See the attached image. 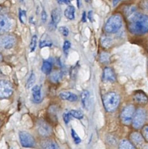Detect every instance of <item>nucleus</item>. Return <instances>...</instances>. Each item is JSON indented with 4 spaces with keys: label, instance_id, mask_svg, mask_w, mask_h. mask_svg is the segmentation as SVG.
Masks as SVG:
<instances>
[{
    "label": "nucleus",
    "instance_id": "obj_38",
    "mask_svg": "<svg viewBox=\"0 0 148 149\" xmlns=\"http://www.w3.org/2000/svg\"><path fill=\"white\" fill-rule=\"evenodd\" d=\"M88 15V18L90 19V21H93V12H92V11H89Z\"/></svg>",
    "mask_w": 148,
    "mask_h": 149
},
{
    "label": "nucleus",
    "instance_id": "obj_42",
    "mask_svg": "<svg viewBox=\"0 0 148 149\" xmlns=\"http://www.w3.org/2000/svg\"><path fill=\"white\" fill-rule=\"evenodd\" d=\"M145 149H148V146H147V147H145Z\"/></svg>",
    "mask_w": 148,
    "mask_h": 149
},
{
    "label": "nucleus",
    "instance_id": "obj_4",
    "mask_svg": "<svg viewBox=\"0 0 148 149\" xmlns=\"http://www.w3.org/2000/svg\"><path fill=\"white\" fill-rule=\"evenodd\" d=\"M135 113V108L133 104H129L123 109L120 114V119L125 125H129L132 122L133 115Z\"/></svg>",
    "mask_w": 148,
    "mask_h": 149
},
{
    "label": "nucleus",
    "instance_id": "obj_41",
    "mask_svg": "<svg viewBox=\"0 0 148 149\" xmlns=\"http://www.w3.org/2000/svg\"><path fill=\"white\" fill-rule=\"evenodd\" d=\"M78 1V8H80V0H77Z\"/></svg>",
    "mask_w": 148,
    "mask_h": 149
},
{
    "label": "nucleus",
    "instance_id": "obj_18",
    "mask_svg": "<svg viewBox=\"0 0 148 149\" xmlns=\"http://www.w3.org/2000/svg\"><path fill=\"white\" fill-rule=\"evenodd\" d=\"M80 99H81L82 104L84 108L88 109L89 107V100H90V94H89L88 91H83L81 93V95H80Z\"/></svg>",
    "mask_w": 148,
    "mask_h": 149
},
{
    "label": "nucleus",
    "instance_id": "obj_34",
    "mask_svg": "<svg viewBox=\"0 0 148 149\" xmlns=\"http://www.w3.org/2000/svg\"><path fill=\"white\" fill-rule=\"evenodd\" d=\"M53 45V43L51 42V41H47V40H44L42 41L40 44V48H44V47H51Z\"/></svg>",
    "mask_w": 148,
    "mask_h": 149
},
{
    "label": "nucleus",
    "instance_id": "obj_35",
    "mask_svg": "<svg viewBox=\"0 0 148 149\" xmlns=\"http://www.w3.org/2000/svg\"><path fill=\"white\" fill-rule=\"evenodd\" d=\"M70 48H71V42L69 41H65L64 45H63V50H64V52L67 53L69 50Z\"/></svg>",
    "mask_w": 148,
    "mask_h": 149
},
{
    "label": "nucleus",
    "instance_id": "obj_23",
    "mask_svg": "<svg viewBox=\"0 0 148 149\" xmlns=\"http://www.w3.org/2000/svg\"><path fill=\"white\" fill-rule=\"evenodd\" d=\"M35 80H36V77L35 74H34V72H31V74H30V76L28 77V80H27L26 82V88H30L34 86V83H35Z\"/></svg>",
    "mask_w": 148,
    "mask_h": 149
},
{
    "label": "nucleus",
    "instance_id": "obj_28",
    "mask_svg": "<svg viewBox=\"0 0 148 149\" xmlns=\"http://www.w3.org/2000/svg\"><path fill=\"white\" fill-rule=\"evenodd\" d=\"M61 77H62V75H61V72H54V74H52V76H51V79L53 80V81H54V82H58V81H59L60 80H61Z\"/></svg>",
    "mask_w": 148,
    "mask_h": 149
},
{
    "label": "nucleus",
    "instance_id": "obj_6",
    "mask_svg": "<svg viewBox=\"0 0 148 149\" xmlns=\"http://www.w3.org/2000/svg\"><path fill=\"white\" fill-rule=\"evenodd\" d=\"M13 93L12 84L7 80H0V99L10 97Z\"/></svg>",
    "mask_w": 148,
    "mask_h": 149
},
{
    "label": "nucleus",
    "instance_id": "obj_19",
    "mask_svg": "<svg viewBox=\"0 0 148 149\" xmlns=\"http://www.w3.org/2000/svg\"><path fill=\"white\" fill-rule=\"evenodd\" d=\"M74 14H75V8L73 6H71V5L67 7V9L64 11V15L69 20L74 19V18H75Z\"/></svg>",
    "mask_w": 148,
    "mask_h": 149
},
{
    "label": "nucleus",
    "instance_id": "obj_37",
    "mask_svg": "<svg viewBox=\"0 0 148 149\" xmlns=\"http://www.w3.org/2000/svg\"><path fill=\"white\" fill-rule=\"evenodd\" d=\"M42 21L44 23L47 21V13L44 10H43L42 13Z\"/></svg>",
    "mask_w": 148,
    "mask_h": 149
},
{
    "label": "nucleus",
    "instance_id": "obj_36",
    "mask_svg": "<svg viewBox=\"0 0 148 149\" xmlns=\"http://www.w3.org/2000/svg\"><path fill=\"white\" fill-rule=\"evenodd\" d=\"M57 2L60 5H63V4H65V5H69L70 1L69 0H56Z\"/></svg>",
    "mask_w": 148,
    "mask_h": 149
},
{
    "label": "nucleus",
    "instance_id": "obj_20",
    "mask_svg": "<svg viewBox=\"0 0 148 149\" xmlns=\"http://www.w3.org/2000/svg\"><path fill=\"white\" fill-rule=\"evenodd\" d=\"M119 149H136L133 143L127 140H123L119 144Z\"/></svg>",
    "mask_w": 148,
    "mask_h": 149
},
{
    "label": "nucleus",
    "instance_id": "obj_43",
    "mask_svg": "<svg viewBox=\"0 0 148 149\" xmlns=\"http://www.w3.org/2000/svg\"><path fill=\"white\" fill-rule=\"evenodd\" d=\"M0 10H1V8H0Z\"/></svg>",
    "mask_w": 148,
    "mask_h": 149
},
{
    "label": "nucleus",
    "instance_id": "obj_33",
    "mask_svg": "<svg viewBox=\"0 0 148 149\" xmlns=\"http://www.w3.org/2000/svg\"><path fill=\"white\" fill-rule=\"evenodd\" d=\"M142 136L144 139H145L148 142V125L145 126L142 129Z\"/></svg>",
    "mask_w": 148,
    "mask_h": 149
},
{
    "label": "nucleus",
    "instance_id": "obj_39",
    "mask_svg": "<svg viewBox=\"0 0 148 149\" xmlns=\"http://www.w3.org/2000/svg\"><path fill=\"white\" fill-rule=\"evenodd\" d=\"M82 21H83V22H86V21H87V19H86V13L85 12L83 13V19H82Z\"/></svg>",
    "mask_w": 148,
    "mask_h": 149
},
{
    "label": "nucleus",
    "instance_id": "obj_25",
    "mask_svg": "<svg viewBox=\"0 0 148 149\" xmlns=\"http://www.w3.org/2000/svg\"><path fill=\"white\" fill-rule=\"evenodd\" d=\"M99 59L101 63H108L110 61V54L108 53L102 52L99 56Z\"/></svg>",
    "mask_w": 148,
    "mask_h": 149
},
{
    "label": "nucleus",
    "instance_id": "obj_16",
    "mask_svg": "<svg viewBox=\"0 0 148 149\" xmlns=\"http://www.w3.org/2000/svg\"><path fill=\"white\" fill-rule=\"evenodd\" d=\"M33 100L35 103H40L42 100L41 88L39 86H34L32 87Z\"/></svg>",
    "mask_w": 148,
    "mask_h": 149
},
{
    "label": "nucleus",
    "instance_id": "obj_30",
    "mask_svg": "<svg viewBox=\"0 0 148 149\" xmlns=\"http://www.w3.org/2000/svg\"><path fill=\"white\" fill-rule=\"evenodd\" d=\"M58 31H59V32L61 34H63L65 37H67L69 34V29L66 26H60L58 28Z\"/></svg>",
    "mask_w": 148,
    "mask_h": 149
},
{
    "label": "nucleus",
    "instance_id": "obj_3",
    "mask_svg": "<svg viewBox=\"0 0 148 149\" xmlns=\"http://www.w3.org/2000/svg\"><path fill=\"white\" fill-rule=\"evenodd\" d=\"M123 21L119 15H112L108 20L104 26V29L107 33H115L121 28Z\"/></svg>",
    "mask_w": 148,
    "mask_h": 149
},
{
    "label": "nucleus",
    "instance_id": "obj_12",
    "mask_svg": "<svg viewBox=\"0 0 148 149\" xmlns=\"http://www.w3.org/2000/svg\"><path fill=\"white\" fill-rule=\"evenodd\" d=\"M37 129H38L39 134L42 136H49L52 132V130H51L50 126L42 121H39Z\"/></svg>",
    "mask_w": 148,
    "mask_h": 149
},
{
    "label": "nucleus",
    "instance_id": "obj_13",
    "mask_svg": "<svg viewBox=\"0 0 148 149\" xmlns=\"http://www.w3.org/2000/svg\"><path fill=\"white\" fill-rule=\"evenodd\" d=\"M60 20H61V12L58 9L55 8L51 12V21L50 24H51L54 28H55L57 24L59 23Z\"/></svg>",
    "mask_w": 148,
    "mask_h": 149
},
{
    "label": "nucleus",
    "instance_id": "obj_14",
    "mask_svg": "<svg viewBox=\"0 0 148 149\" xmlns=\"http://www.w3.org/2000/svg\"><path fill=\"white\" fill-rule=\"evenodd\" d=\"M59 97L61 100L69 102H76L78 100V97L75 94L70 91H62L59 94Z\"/></svg>",
    "mask_w": 148,
    "mask_h": 149
},
{
    "label": "nucleus",
    "instance_id": "obj_8",
    "mask_svg": "<svg viewBox=\"0 0 148 149\" xmlns=\"http://www.w3.org/2000/svg\"><path fill=\"white\" fill-rule=\"evenodd\" d=\"M19 138L22 146L25 148H31L35 146V140L33 136L26 132H20Z\"/></svg>",
    "mask_w": 148,
    "mask_h": 149
},
{
    "label": "nucleus",
    "instance_id": "obj_40",
    "mask_svg": "<svg viewBox=\"0 0 148 149\" xmlns=\"http://www.w3.org/2000/svg\"><path fill=\"white\" fill-rule=\"evenodd\" d=\"M2 61V55L1 54H0V62Z\"/></svg>",
    "mask_w": 148,
    "mask_h": 149
},
{
    "label": "nucleus",
    "instance_id": "obj_15",
    "mask_svg": "<svg viewBox=\"0 0 148 149\" xmlns=\"http://www.w3.org/2000/svg\"><path fill=\"white\" fill-rule=\"evenodd\" d=\"M130 138L132 143L137 146H141L144 143L143 136L139 132H133L130 135Z\"/></svg>",
    "mask_w": 148,
    "mask_h": 149
},
{
    "label": "nucleus",
    "instance_id": "obj_17",
    "mask_svg": "<svg viewBox=\"0 0 148 149\" xmlns=\"http://www.w3.org/2000/svg\"><path fill=\"white\" fill-rule=\"evenodd\" d=\"M41 146L43 149H60L59 146L53 140H46L42 142Z\"/></svg>",
    "mask_w": 148,
    "mask_h": 149
},
{
    "label": "nucleus",
    "instance_id": "obj_21",
    "mask_svg": "<svg viewBox=\"0 0 148 149\" xmlns=\"http://www.w3.org/2000/svg\"><path fill=\"white\" fill-rule=\"evenodd\" d=\"M52 70V64L49 61H45L43 62L42 66V71L44 74H50Z\"/></svg>",
    "mask_w": 148,
    "mask_h": 149
},
{
    "label": "nucleus",
    "instance_id": "obj_10",
    "mask_svg": "<svg viewBox=\"0 0 148 149\" xmlns=\"http://www.w3.org/2000/svg\"><path fill=\"white\" fill-rule=\"evenodd\" d=\"M103 81L105 82H110V83H114L116 81L115 74L114 71L110 67H105L103 71V75H102Z\"/></svg>",
    "mask_w": 148,
    "mask_h": 149
},
{
    "label": "nucleus",
    "instance_id": "obj_2",
    "mask_svg": "<svg viewBox=\"0 0 148 149\" xmlns=\"http://www.w3.org/2000/svg\"><path fill=\"white\" fill-rule=\"evenodd\" d=\"M103 104L107 112H114L120 104V99L115 92H108L103 97Z\"/></svg>",
    "mask_w": 148,
    "mask_h": 149
},
{
    "label": "nucleus",
    "instance_id": "obj_11",
    "mask_svg": "<svg viewBox=\"0 0 148 149\" xmlns=\"http://www.w3.org/2000/svg\"><path fill=\"white\" fill-rule=\"evenodd\" d=\"M133 100L139 104H146L148 102V97L143 91H138L133 94Z\"/></svg>",
    "mask_w": 148,
    "mask_h": 149
},
{
    "label": "nucleus",
    "instance_id": "obj_9",
    "mask_svg": "<svg viewBox=\"0 0 148 149\" xmlns=\"http://www.w3.org/2000/svg\"><path fill=\"white\" fill-rule=\"evenodd\" d=\"M12 26V22L7 15H0V33H5L9 31Z\"/></svg>",
    "mask_w": 148,
    "mask_h": 149
},
{
    "label": "nucleus",
    "instance_id": "obj_26",
    "mask_svg": "<svg viewBox=\"0 0 148 149\" xmlns=\"http://www.w3.org/2000/svg\"><path fill=\"white\" fill-rule=\"evenodd\" d=\"M37 37L36 35L33 36L31 38V43H30V51L31 52H34L37 47Z\"/></svg>",
    "mask_w": 148,
    "mask_h": 149
},
{
    "label": "nucleus",
    "instance_id": "obj_29",
    "mask_svg": "<svg viewBox=\"0 0 148 149\" xmlns=\"http://www.w3.org/2000/svg\"><path fill=\"white\" fill-rule=\"evenodd\" d=\"M140 8L144 11L148 13V0H142L140 2Z\"/></svg>",
    "mask_w": 148,
    "mask_h": 149
},
{
    "label": "nucleus",
    "instance_id": "obj_32",
    "mask_svg": "<svg viewBox=\"0 0 148 149\" xmlns=\"http://www.w3.org/2000/svg\"><path fill=\"white\" fill-rule=\"evenodd\" d=\"M72 117V116H71V114H70L69 112H67V113H65L64 114V116H63V118H64V122H65V124H67L69 123Z\"/></svg>",
    "mask_w": 148,
    "mask_h": 149
},
{
    "label": "nucleus",
    "instance_id": "obj_24",
    "mask_svg": "<svg viewBox=\"0 0 148 149\" xmlns=\"http://www.w3.org/2000/svg\"><path fill=\"white\" fill-rule=\"evenodd\" d=\"M70 114L72 117L77 118V119H82V118L84 117L83 112H81L80 110H72L69 111Z\"/></svg>",
    "mask_w": 148,
    "mask_h": 149
},
{
    "label": "nucleus",
    "instance_id": "obj_27",
    "mask_svg": "<svg viewBox=\"0 0 148 149\" xmlns=\"http://www.w3.org/2000/svg\"><path fill=\"white\" fill-rule=\"evenodd\" d=\"M71 132H72V137L74 143H75L76 144H79V143H81V139H80V137H79L78 134L76 133V132L74 131L73 129L71 130Z\"/></svg>",
    "mask_w": 148,
    "mask_h": 149
},
{
    "label": "nucleus",
    "instance_id": "obj_31",
    "mask_svg": "<svg viewBox=\"0 0 148 149\" xmlns=\"http://www.w3.org/2000/svg\"><path fill=\"white\" fill-rule=\"evenodd\" d=\"M19 18H20V20H21V22L22 23V24H25L26 20V12H25V11L20 10Z\"/></svg>",
    "mask_w": 148,
    "mask_h": 149
},
{
    "label": "nucleus",
    "instance_id": "obj_1",
    "mask_svg": "<svg viewBox=\"0 0 148 149\" xmlns=\"http://www.w3.org/2000/svg\"><path fill=\"white\" fill-rule=\"evenodd\" d=\"M129 30L131 34L141 35L148 31V16L145 14L134 13L128 17Z\"/></svg>",
    "mask_w": 148,
    "mask_h": 149
},
{
    "label": "nucleus",
    "instance_id": "obj_7",
    "mask_svg": "<svg viewBox=\"0 0 148 149\" xmlns=\"http://www.w3.org/2000/svg\"><path fill=\"white\" fill-rule=\"evenodd\" d=\"M16 43V38L10 34L0 36V48L2 49H11Z\"/></svg>",
    "mask_w": 148,
    "mask_h": 149
},
{
    "label": "nucleus",
    "instance_id": "obj_44",
    "mask_svg": "<svg viewBox=\"0 0 148 149\" xmlns=\"http://www.w3.org/2000/svg\"></svg>",
    "mask_w": 148,
    "mask_h": 149
},
{
    "label": "nucleus",
    "instance_id": "obj_5",
    "mask_svg": "<svg viewBox=\"0 0 148 149\" xmlns=\"http://www.w3.org/2000/svg\"><path fill=\"white\" fill-rule=\"evenodd\" d=\"M146 120V112L144 109L139 108L135 111V113L133 115V120H132V125L133 128L140 129L144 125Z\"/></svg>",
    "mask_w": 148,
    "mask_h": 149
},
{
    "label": "nucleus",
    "instance_id": "obj_22",
    "mask_svg": "<svg viewBox=\"0 0 148 149\" xmlns=\"http://www.w3.org/2000/svg\"><path fill=\"white\" fill-rule=\"evenodd\" d=\"M101 44L102 45L103 48H110V46L112 45L113 44V40L110 37H101Z\"/></svg>",
    "mask_w": 148,
    "mask_h": 149
}]
</instances>
